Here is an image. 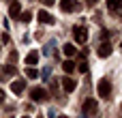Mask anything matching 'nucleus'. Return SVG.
Instances as JSON below:
<instances>
[{
  "mask_svg": "<svg viewBox=\"0 0 122 118\" xmlns=\"http://www.w3.org/2000/svg\"><path fill=\"white\" fill-rule=\"evenodd\" d=\"M19 19H21V21H26V24H28V21H30V19H32V13H30V11H24V13H19Z\"/></svg>",
  "mask_w": 122,
  "mask_h": 118,
  "instance_id": "nucleus-16",
  "label": "nucleus"
},
{
  "mask_svg": "<svg viewBox=\"0 0 122 118\" xmlns=\"http://www.w3.org/2000/svg\"><path fill=\"white\" fill-rule=\"evenodd\" d=\"M15 71H17V69H15L13 64H9V67L4 69V75H15Z\"/></svg>",
  "mask_w": 122,
  "mask_h": 118,
  "instance_id": "nucleus-18",
  "label": "nucleus"
},
{
  "mask_svg": "<svg viewBox=\"0 0 122 118\" xmlns=\"http://www.w3.org/2000/svg\"><path fill=\"white\" fill-rule=\"evenodd\" d=\"M26 77H30V80H36V77H39V73H36V69H32V67H28V69H26Z\"/></svg>",
  "mask_w": 122,
  "mask_h": 118,
  "instance_id": "nucleus-15",
  "label": "nucleus"
},
{
  "mask_svg": "<svg viewBox=\"0 0 122 118\" xmlns=\"http://www.w3.org/2000/svg\"><path fill=\"white\" fill-rule=\"evenodd\" d=\"M120 47H122V45H120Z\"/></svg>",
  "mask_w": 122,
  "mask_h": 118,
  "instance_id": "nucleus-26",
  "label": "nucleus"
},
{
  "mask_svg": "<svg viewBox=\"0 0 122 118\" xmlns=\"http://www.w3.org/2000/svg\"><path fill=\"white\" fill-rule=\"evenodd\" d=\"M39 118H43V116H39Z\"/></svg>",
  "mask_w": 122,
  "mask_h": 118,
  "instance_id": "nucleus-25",
  "label": "nucleus"
},
{
  "mask_svg": "<svg viewBox=\"0 0 122 118\" xmlns=\"http://www.w3.org/2000/svg\"><path fill=\"white\" fill-rule=\"evenodd\" d=\"M36 62H39V52H30V54L26 56V64L32 67V64H36Z\"/></svg>",
  "mask_w": 122,
  "mask_h": 118,
  "instance_id": "nucleus-12",
  "label": "nucleus"
},
{
  "mask_svg": "<svg viewBox=\"0 0 122 118\" xmlns=\"http://www.w3.org/2000/svg\"><path fill=\"white\" fill-rule=\"evenodd\" d=\"M43 2H45V4H47V6H49V4H54V2H56V0H43Z\"/></svg>",
  "mask_w": 122,
  "mask_h": 118,
  "instance_id": "nucleus-21",
  "label": "nucleus"
},
{
  "mask_svg": "<svg viewBox=\"0 0 122 118\" xmlns=\"http://www.w3.org/2000/svg\"><path fill=\"white\" fill-rule=\"evenodd\" d=\"M60 9L64 13H71V11H79V4L75 0H60Z\"/></svg>",
  "mask_w": 122,
  "mask_h": 118,
  "instance_id": "nucleus-5",
  "label": "nucleus"
},
{
  "mask_svg": "<svg viewBox=\"0 0 122 118\" xmlns=\"http://www.w3.org/2000/svg\"><path fill=\"white\" fill-rule=\"evenodd\" d=\"M4 99H6V95H4V90H0V105L4 103Z\"/></svg>",
  "mask_w": 122,
  "mask_h": 118,
  "instance_id": "nucleus-20",
  "label": "nucleus"
},
{
  "mask_svg": "<svg viewBox=\"0 0 122 118\" xmlns=\"http://www.w3.org/2000/svg\"><path fill=\"white\" fill-rule=\"evenodd\" d=\"M62 69H64V73H73V71H75L73 60H64V62H62Z\"/></svg>",
  "mask_w": 122,
  "mask_h": 118,
  "instance_id": "nucleus-14",
  "label": "nucleus"
},
{
  "mask_svg": "<svg viewBox=\"0 0 122 118\" xmlns=\"http://www.w3.org/2000/svg\"><path fill=\"white\" fill-rule=\"evenodd\" d=\"M97 99H86L84 101V105H81V112H84V116H94L97 114Z\"/></svg>",
  "mask_w": 122,
  "mask_h": 118,
  "instance_id": "nucleus-2",
  "label": "nucleus"
},
{
  "mask_svg": "<svg viewBox=\"0 0 122 118\" xmlns=\"http://www.w3.org/2000/svg\"><path fill=\"white\" fill-rule=\"evenodd\" d=\"M107 9H109V11H120L122 9V0H107Z\"/></svg>",
  "mask_w": 122,
  "mask_h": 118,
  "instance_id": "nucleus-13",
  "label": "nucleus"
},
{
  "mask_svg": "<svg viewBox=\"0 0 122 118\" xmlns=\"http://www.w3.org/2000/svg\"><path fill=\"white\" fill-rule=\"evenodd\" d=\"M56 118H69V116H56Z\"/></svg>",
  "mask_w": 122,
  "mask_h": 118,
  "instance_id": "nucleus-23",
  "label": "nucleus"
},
{
  "mask_svg": "<svg viewBox=\"0 0 122 118\" xmlns=\"http://www.w3.org/2000/svg\"><path fill=\"white\" fill-rule=\"evenodd\" d=\"M39 21H41V24H54L56 19H54L51 13H47V11H39Z\"/></svg>",
  "mask_w": 122,
  "mask_h": 118,
  "instance_id": "nucleus-8",
  "label": "nucleus"
},
{
  "mask_svg": "<svg viewBox=\"0 0 122 118\" xmlns=\"http://www.w3.org/2000/svg\"><path fill=\"white\" fill-rule=\"evenodd\" d=\"M24 88H26V82H24V80H15V82L11 84V90H13L15 95H21Z\"/></svg>",
  "mask_w": 122,
  "mask_h": 118,
  "instance_id": "nucleus-9",
  "label": "nucleus"
},
{
  "mask_svg": "<svg viewBox=\"0 0 122 118\" xmlns=\"http://www.w3.org/2000/svg\"><path fill=\"white\" fill-rule=\"evenodd\" d=\"M88 4H97V0H88Z\"/></svg>",
  "mask_w": 122,
  "mask_h": 118,
  "instance_id": "nucleus-22",
  "label": "nucleus"
},
{
  "mask_svg": "<svg viewBox=\"0 0 122 118\" xmlns=\"http://www.w3.org/2000/svg\"><path fill=\"white\" fill-rule=\"evenodd\" d=\"M62 82V88H64V92H73L75 88H77V82L73 80V77H64V80H60Z\"/></svg>",
  "mask_w": 122,
  "mask_h": 118,
  "instance_id": "nucleus-6",
  "label": "nucleus"
},
{
  "mask_svg": "<svg viewBox=\"0 0 122 118\" xmlns=\"http://www.w3.org/2000/svg\"><path fill=\"white\" fill-rule=\"evenodd\" d=\"M62 52H64V56H66V58H71V56H75V54H77V47H73V43H66V45L62 47Z\"/></svg>",
  "mask_w": 122,
  "mask_h": 118,
  "instance_id": "nucleus-11",
  "label": "nucleus"
},
{
  "mask_svg": "<svg viewBox=\"0 0 122 118\" xmlns=\"http://www.w3.org/2000/svg\"><path fill=\"white\" fill-rule=\"evenodd\" d=\"M73 39H75L77 43H86V39H88V30H86L84 26H75V28H73Z\"/></svg>",
  "mask_w": 122,
  "mask_h": 118,
  "instance_id": "nucleus-4",
  "label": "nucleus"
},
{
  "mask_svg": "<svg viewBox=\"0 0 122 118\" xmlns=\"http://www.w3.org/2000/svg\"><path fill=\"white\" fill-rule=\"evenodd\" d=\"M30 99H32L34 103H45V101L49 99V92H47L45 88H39V86H36V88L30 90Z\"/></svg>",
  "mask_w": 122,
  "mask_h": 118,
  "instance_id": "nucleus-1",
  "label": "nucleus"
},
{
  "mask_svg": "<svg viewBox=\"0 0 122 118\" xmlns=\"http://www.w3.org/2000/svg\"><path fill=\"white\" fill-rule=\"evenodd\" d=\"M97 54H99L101 58H109V56H112V45H109V43H101L99 49H97Z\"/></svg>",
  "mask_w": 122,
  "mask_h": 118,
  "instance_id": "nucleus-7",
  "label": "nucleus"
},
{
  "mask_svg": "<svg viewBox=\"0 0 122 118\" xmlns=\"http://www.w3.org/2000/svg\"><path fill=\"white\" fill-rule=\"evenodd\" d=\"M21 118H28V116H21Z\"/></svg>",
  "mask_w": 122,
  "mask_h": 118,
  "instance_id": "nucleus-24",
  "label": "nucleus"
},
{
  "mask_svg": "<svg viewBox=\"0 0 122 118\" xmlns=\"http://www.w3.org/2000/svg\"><path fill=\"white\" fill-rule=\"evenodd\" d=\"M9 60H11V62H15V60H17V52H11V56H9Z\"/></svg>",
  "mask_w": 122,
  "mask_h": 118,
  "instance_id": "nucleus-19",
  "label": "nucleus"
},
{
  "mask_svg": "<svg viewBox=\"0 0 122 118\" xmlns=\"http://www.w3.org/2000/svg\"><path fill=\"white\" fill-rule=\"evenodd\" d=\"M77 71H79V73H88V62H79Z\"/></svg>",
  "mask_w": 122,
  "mask_h": 118,
  "instance_id": "nucleus-17",
  "label": "nucleus"
},
{
  "mask_svg": "<svg viewBox=\"0 0 122 118\" xmlns=\"http://www.w3.org/2000/svg\"><path fill=\"white\" fill-rule=\"evenodd\" d=\"M109 92H112V82H109L107 77H103V80L99 82V97H101V99H107Z\"/></svg>",
  "mask_w": 122,
  "mask_h": 118,
  "instance_id": "nucleus-3",
  "label": "nucleus"
},
{
  "mask_svg": "<svg viewBox=\"0 0 122 118\" xmlns=\"http://www.w3.org/2000/svg\"><path fill=\"white\" fill-rule=\"evenodd\" d=\"M9 13H11V17H19V13H21V4L19 2H11V9H9Z\"/></svg>",
  "mask_w": 122,
  "mask_h": 118,
  "instance_id": "nucleus-10",
  "label": "nucleus"
}]
</instances>
